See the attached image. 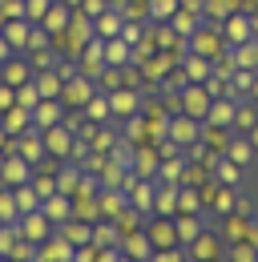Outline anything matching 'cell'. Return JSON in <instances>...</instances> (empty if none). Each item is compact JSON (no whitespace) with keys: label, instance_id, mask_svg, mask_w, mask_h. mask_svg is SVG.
Masks as SVG:
<instances>
[{"label":"cell","instance_id":"6da1fadb","mask_svg":"<svg viewBox=\"0 0 258 262\" xmlns=\"http://www.w3.org/2000/svg\"><path fill=\"white\" fill-rule=\"evenodd\" d=\"M25 234H29V238H40V234H45V226H40V222H32V218H29V222H25Z\"/></svg>","mask_w":258,"mask_h":262}]
</instances>
